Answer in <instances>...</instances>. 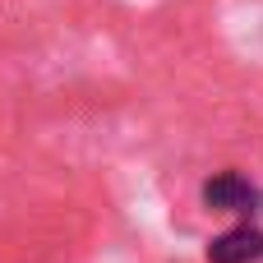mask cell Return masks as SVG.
<instances>
[{
	"label": "cell",
	"instance_id": "obj_1",
	"mask_svg": "<svg viewBox=\"0 0 263 263\" xmlns=\"http://www.w3.org/2000/svg\"><path fill=\"white\" fill-rule=\"evenodd\" d=\"M203 203L213 208V213H231V217H254L263 203L259 185H250L245 176H236V171H222V176H213L208 185H203Z\"/></svg>",
	"mask_w": 263,
	"mask_h": 263
},
{
	"label": "cell",
	"instance_id": "obj_2",
	"mask_svg": "<svg viewBox=\"0 0 263 263\" xmlns=\"http://www.w3.org/2000/svg\"><path fill=\"white\" fill-rule=\"evenodd\" d=\"M259 259H263L259 227H231L208 245V263H259Z\"/></svg>",
	"mask_w": 263,
	"mask_h": 263
}]
</instances>
